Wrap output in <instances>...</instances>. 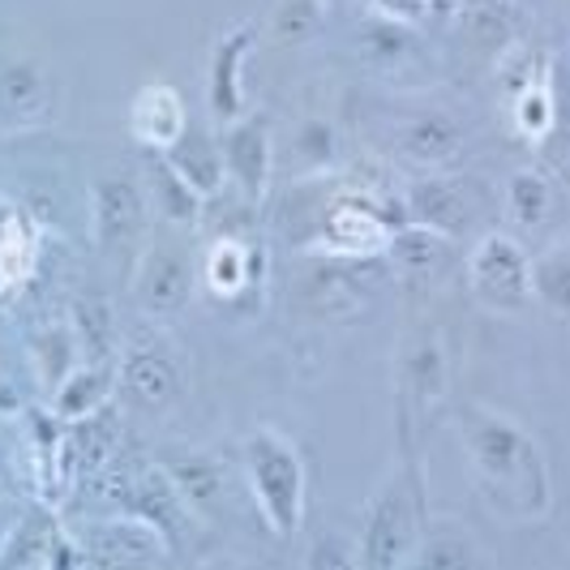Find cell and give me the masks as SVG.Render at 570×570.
Instances as JSON below:
<instances>
[{
  "mask_svg": "<svg viewBox=\"0 0 570 570\" xmlns=\"http://www.w3.org/2000/svg\"><path fill=\"white\" fill-rule=\"evenodd\" d=\"M455 429L489 511L502 514L507 523H541L553 511V472L528 429L481 403H463L455 412Z\"/></svg>",
  "mask_w": 570,
  "mask_h": 570,
  "instance_id": "cell-1",
  "label": "cell"
},
{
  "mask_svg": "<svg viewBox=\"0 0 570 570\" xmlns=\"http://www.w3.org/2000/svg\"><path fill=\"white\" fill-rule=\"evenodd\" d=\"M240 468L266 528L284 541L296 537L305 528V502H309V472L296 442L279 429H249L240 442Z\"/></svg>",
  "mask_w": 570,
  "mask_h": 570,
  "instance_id": "cell-2",
  "label": "cell"
},
{
  "mask_svg": "<svg viewBox=\"0 0 570 570\" xmlns=\"http://www.w3.org/2000/svg\"><path fill=\"white\" fill-rule=\"evenodd\" d=\"M425 493L421 476L412 463L395 468L386 476V485L377 489V498L365 511L361 523V541H356V562L365 570H400L412 567L421 528H425Z\"/></svg>",
  "mask_w": 570,
  "mask_h": 570,
  "instance_id": "cell-3",
  "label": "cell"
},
{
  "mask_svg": "<svg viewBox=\"0 0 570 570\" xmlns=\"http://www.w3.org/2000/svg\"><path fill=\"white\" fill-rule=\"evenodd\" d=\"M90 240L104 257H138L142 254L150 202L146 189L129 176H104L90 185Z\"/></svg>",
  "mask_w": 570,
  "mask_h": 570,
  "instance_id": "cell-4",
  "label": "cell"
},
{
  "mask_svg": "<svg viewBox=\"0 0 570 570\" xmlns=\"http://www.w3.org/2000/svg\"><path fill=\"white\" fill-rule=\"evenodd\" d=\"M468 284L489 314L528 309V249L507 232H485L468 254Z\"/></svg>",
  "mask_w": 570,
  "mask_h": 570,
  "instance_id": "cell-5",
  "label": "cell"
},
{
  "mask_svg": "<svg viewBox=\"0 0 570 570\" xmlns=\"http://www.w3.org/2000/svg\"><path fill=\"white\" fill-rule=\"evenodd\" d=\"M69 532L82 544L90 567H164L171 558V544L164 541V532L134 511L69 523Z\"/></svg>",
  "mask_w": 570,
  "mask_h": 570,
  "instance_id": "cell-6",
  "label": "cell"
},
{
  "mask_svg": "<svg viewBox=\"0 0 570 570\" xmlns=\"http://www.w3.org/2000/svg\"><path fill=\"white\" fill-rule=\"evenodd\" d=\"M219 146H224V168H228V185H236V194L245 202L271 198L275 185V134H271V116L249 112L232 125H219Z\"/></svg>",
  "mask_w": 570,
  "mask_h": 570,
  "instance_id": "cell-7",
  "label": "cell"
},
{
  "mask_svg": "<svg viewBox=\"0 0 570 570\" xmlns=\"http://www.w3.org/2000/svg\"><path fill=\"white\" fill-rule=\"evenodd\" d=\"M198 287V266L194 257L176 245H146V254H138V279H134V301L146 317H176Z\"/></svg>",
  "mask_w": 570,
  "mask_h": 570,
  "instance_id": "cell-8",
  "label": "cell"
},
{
  "mask_svg": "<svg viewBox=\"0 0 570 570\" xmlns=\"http://www.w3.org/2000/svg\"><path fill=\"white\" fill-rule=\"evenodd\" d=\"M400 206L407 224H421V228L438 232L446 240H459L472 224V198H468V185L459 180L455 171H421V176H412V185L400 194Z\"/></svg>",
  "mask_w": 570,
  "mask_h": 570,
  "instance_id": "cell-9",
  "label": "cell"
},
{
  "mask_svg": "<svg viewBox=\"0 0 570 570\" xmlns=\"http://www.w3.org/2000/svg\"><path fill=\"white\" fill-rule=\"evenodd\" d=\"M262 30L254 22H240L219 35V43L210 48V69H206V112L215 116V125H232L249 112L245 99V60L257 48Z\"/></svg>",
  "mask_w": 570,
  "mask_h": 570,
  "instance_id": "cell-10",
  "label": "cell"
},
{
  "mask_svg": "<svg viewBox=\"0 0 570 570\" xmlns=\"http://www.w3.org/2000/svg\"><path fill=\"white\" fill-rule=\"evenodd\" d=\"M400 395L403 412L429 416L451 395V356L438 331H416L400 352Z\"/></svg>",
  "mask_w": 570,
  "mask_h": 570,
  "instance_id": "cell-11",
  "label": "cell"
},
{
  "mask_svg": "<svg viewBox=\"0 0 570 570\" xmlns=\"http://www.w3.org/2000/svg\"><path fill=\"white\" fill-rule=\"evenodd\" d=\"M352 52L356 65L373 73V78H400L425 65V43H421V30L391 22V18H361L356 35H352Z\"/></svg>",
  "mask_w": 570,
  "mask_h": 570,
  "instance_id": "cell-12",
  "label": "cell"
},
{
  "mask_svg": "<svg viewBox=\"0 0 570 570\" xmlns=\"http://www.w3.org/2000/svg\"><path fill=\"white\" fill-rule=\"evenodd\" d=\"M52 112V86L43 65L30 57H13L0 65V129L30 134Z\"/></svg>",
  "mask_w": 570,
  "mask_h": 570,
  "instance_id": "cell-13",
  "label": "cell"
},
{
  "mask_svg": "<svg viewBox=\"0 0 570 570\" xmlns=\"http://www.w3.org/2000/svg\"><path fill=\"white\" fill-rule=\"evenodd\" d=\"M125 502H129V511L142 514L146 523H155V528L164 532V541L171 544V553L185 544L189 528H194V519H198V514L185 507V498L176 493L171 476L164 472V463H146L142 472L129 481Z\"/></svg>",
  "mask_w": 570,
  "mask_h": 570,
  "instance_id": "cell-14",
  "label": "cell"
},
{
  "mask_svg": "<svg viewBox=\"0 0 570 570\" xmlns=\"http://www.w3.org/2000/svg\"><path fill=\"white\" fill-rule=\"evenodd\" d=\"M189 125L185 112V95L171 82H146L129 99V134L146 155H164Z\"/></svg>",
  "mask_w": 570,
  "mask_h": 570,
  "instance_id": "cell-15",
  "label": "cell"
},
{
  "mask_svg": "<svg viewBox=\"0 0 570 570\" xmlns=\"http://www.w3.org/2000/svg\"><path fill=\"white\" fill-rule=\"evenodd\" d=\"M395 150H400V159L412 171H451L455 159L463 155V129L451 116L421 112L412 120H403Z\"/></svg>",
  "mask_w": 570,
  "mask_h": 570,
  "instance_id": "cell-16",
  "label": "cell"
},
{
  "mask_svg": "<svg viewBox=\"0 0 570 570\" xmlns=\"http://www.w3.org/2000/svg\"><path fill=\"white\" fill-rule=\"evenodd\" d=\"M164 159L171 164V171L194 189L202 198H219L228 189V168H224V146H219V134L202 129V125H185V134L164 150Z\"/></svg>",
  "mask_w": 570,
  "mask_h": 570,
  "instance_id": "cell-17",
  "label": "cell"
},
{
  "mask_svg": "<svg viewBox=\"0 0 570 570\" xmlns=\"http://www.w3.org/2000/svg\"><path fill=\"white\" fill-rule=\"evenodd\" d=\"M198 279L219 301H240L249 287L262 284V249H257L254 240H245V236H215L210 240V249L202 257V271Z\"/></svg>",
  "mask_w": 570,
  "mask_h": 570,
  "instance_id": "cell-18",
  "label": "cell"
},
{
  "mask_svg": "<svg viewBox=\"0 0 570 570\" xmlns=\"http://www.w3.org/2000/svg\"><path fill=\"white\" fill-rule=\"evenodd\" d=\"M43 249V228L27 215L22 202H0V296L35 279Z\"/></svg>",
  "mask_w": 570,
  "mask_h": 570,
  "instance_id": "cell-19",
  "label": "cell"
},
{
  "mask_svg": "<svg viewBox=\"0 0 570 570\" xmlns=\"http://www.w3.org/2000/svg\"><path fill=\"white\" fill-rule=\"evenodd\" d=\"M116 386L146 412H164L180 395V370L171 365L164 352H125L116 365Z\"/></svg>",
  "mask_w": 570,
  "mask_h": 570,
  "instance_id": "cell-20",
  "label": "cell"
},
{
  "mask_svg": "<svg viewBox=\"0 0 570 570\" xmlns=\"http://www.w3.org/2000/svg\"><path fill=\"white\" fill-rule=\"evenodd\" d=\"M112 391H116L112 361H82V365L48 395V412L57 416L60 425H73V421H86V416L104 412L108 400H112Z\"/></svg>",
  "mask_w": 570,
  "mask_h": 570,
  "instance_id": "cell-21",
  "label": "cell"
},
{
  "mask_svg": "<svg viewBox=\"0 0 570 570\" xmlns=\"http://www.w3.org/2000/svg\"><path fill=\"white\" fill-rule=\"evenodd\" d=\"M489 549L463 523L455 519H425L421 528V544H416V558L412 567H425V570H476L489 567Z\"/></svg>",
  "mask_w": 570,
  "mask_h": 570,
  "instance_id": "cell-22",
  "label": "cell"
},
{
  "mask_svg": "<svg viewBox=\"0 0 570 570\" xmlns=\"http://www.w3.org/2000/svg\"><path fill=\"white\" fill-rule=\"evenodd\" d=\"M382 257L391 262V271L403 275V279H438L446 266H451V240L438 236V232L421 228V224H400L386 236V249Z\"/></svg>",
  "mask_w": 570,
  "mask_h": 570,
  "instance_id": "cell-23",
  "label": "cell"
},
{
  "mask_svg": "<svg viewBox=\"0 0 570 570\" xmlns=\"http://www.w3.org/2000/svg\"><path fill=\"white\" fill-rule=\"evenodd\" d=\"M60 519L48 502H27L9 541L0 549V570H48L52 537H57Z\"/></svg>",
  "mask_w": 570,
  "mask_h": 570,
  "instance_id": "cell-24",
  "label": "cell"
},
{
  "mask_svg": "<svg viewBox=\"0 0 570 570\" xmlns=\"http://www.w3.org/2000/svg\"><path fill=\"white\" fill-rule=\"evenodd\" d=\"M459 39L476 57H502L514 48V13L507 0H459Z\"/></svg>",
  "mask_w": 570,
  "mask_h": 570,
  "instance_id": "cell-25",
  "label": "cell"
},
{
  "mask_svg": "<svg viewBox=\"0 0 570 570\" xmlns=\"http://www.w3.org/2000/svg\"><path fill=\"white\" fill-rule=\"evenodd\" d=\"M146 202H150V210L171 224V228H198L202 219H206V198L194 194L164 155H150V180H146Z\"/></svg>",
  "mask_w": 570,
  "mask_h": 570,
  "instance_id": "cell-26",
  "label": "cell"
},
{
  "mask_svg": "<svg viewBox=\"0 0 570 570\" xmlns=\"http://www.w3.org/2000/svg\"><path fill=\"white\" fill-rule=\"evenodd\" d=\"M30 365H35V377L43 386V395H52L69 373L82 365V347H78V335L69 322H48L30 335Z\"/></svg>",
  "mask_w": 570,
  "mask_h": 570,
  "instance_id": "cell-27",
  "label": "cell"
},
{
  "mask_svg": "<svg viewBox=\"0 0 570 570\" xmlns=\"http://www.w3.org/2000/svg\"><path fill=\"white\" fill-rule=\"evenodd\" d=\"M292 168L301 180H314V176H331L343 164V138L340 129L326 120V116H305L296 129H292Z\"/></svg>",
  "mask_w": 570,
  "mask_h": 570,
  "instance_id": "cell-28",
  "label": "cell"
},
{
  "mask_svg": "<svg viewBox=\"0 0 570 570\" xmlns=\"http://www.w3.org/2000/svg\"><path fill=\"white\" fill-rule=\"evenodd\" d=\"M528 296H532V305L549 309L553 317H567V305H570V249H567V236L544 240L541 254L528 257Z\"/></svg>",
  "mask_w": 570,
  "mask_h": 570,
  "instance_id": "cell-29",
  "label": "cell"
},
{
  "mask_svg": "<svg viewBox=\"0 0 570 570\" xmlns=\"http://www.w3.org/2000/svg\"><path fill=\"white\" fill-rule=\"evenodd\" d=\"M558 189L544 171H514L507 180V210L519 224V232H549L558 219Z\"/></svg>",
  "mask_w": 570,
  "mask_h": 570,
  "instance_id": "cell-30",
  "label": "cell"
},
{
  "mask_svg": "<svg viewBox=\"0 0 570 570\" xmlns=\"http://www.w3.org/2000/svg\"><path fill=\"white\" fill-rule=\"evenodd\" d=\"M514 134H523L528 142H549V134L558 129V99H553V82L549 73H532L523 78L511 99Z\"/></svg>",
  "mask_w": 570,
  "mask_h": 570,
  "instance_id": "cell-31",
  "label": "cell"
},
{
  "mask_svg": "<svg viewBox=\"0 0 570 570\" xmlns=\"http://www.w3.org/2000/svg\"><path fill=\"white\" fill-rule=\"evenodd\" d=\"M176 493L185 498V507L194 514H210L224 502V472L202 455H180L176 463H164Z\"/></svg>",
  "mask_w": 570,
  "mask_h": 570,
  "instance_id": "cell-32",
  "label": "cell"
},
{
  "mask_svg": "<svg viewBox=\"0 0 570 570\" xmlns=\"http://www.w3.org/2000/svg\"><path fill=\"white\" fill-rule=\"evenodd\" d=\"M69 326L78 335L82 361H112V305L104 296H78L69 305Z\"/></svg>",
  "mask_w": 570,
  "mask_h": 570,
  "instance_id": "cell-33",
  "label": "cell"
},
{
  "mask_svg": "<svg viewBox=\"0 0 570 570\" xmlns=\"http://www.w3.org/2000/svg\"><path fill=\"white\" fill-rule=\"evenodd\" d=\"M322 0H279L275 4V22H271V35L279 48H301L309 43L322 27Z\"/></svg>",
  "mask_w": 570,
  "mask_h": 570,
  "instance_id": "cell-34",
  "label": "cell"
},
{
  "mask_svg": "<svg viewBox=\"0 0 570 570\" xmlns=\"http://www.w3.org/2000/svg\"><path fill=\"white\" fill-rule=\"evenodd\" d=\"M365 4H370V13L403 22V27H421L429 18V0H365Z\"/></svg>",
  "mask_w": 570,
  "mask_h": 570,
  "instance_id": "cell-35",
  "label": "cell"
},
{
  "mask_svg": "<svg viewBox=\"0 0 570 570\" xmlns=\"http://www.w3.org/2000/svg\"><path fill=\"white\" fill-rule=\"evenodd\" d=\"M18 514H22V502H13V498H4V493H0V549H4V541H9V532H13Z\"/></svg>",
  "mask_w": 570,
  "mask_h": 570,
  "instance_id": "cell-36",
  "label": "cell"
},
{
  "mask_svg": "<svg viewBox=\"0 0 570 570\" xmlns=\"http://www.w3.org/2000/svg\"><path fill=\"white\" fill-rule=\"evenodd\" d=\"M22 412V400L13 395V386H9V377L0 373V416H18Z\"/></svg>",
  "mask_w": 570,
  "mask_h": 570,
  "instance_id": "cell-37",
  "label": "cell"
},
{
  "mask_svg": "<svg viewBox=\"0 0 570 570\" xmlns=\"http://www.w3.org/2000/svg\"><path fill=\"white\" fill-rule=\"evenodd\" d=\"M347 4H356V0H322V9H347Z\"/></svg>",
  "mask_w": 570,
  "mask_h": 570,
  "instance_id": "cell-38",
  "label": "cell"
}]
</instances>
